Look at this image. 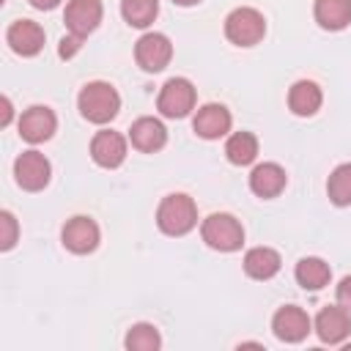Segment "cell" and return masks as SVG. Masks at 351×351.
I'll use <instances>...</instances> for the list:
<instances>
[{
	"label": "cell",
	"instance_id": "6",
	"mask_svg": "<svg viewBox=\"0 0 351 351\" xmlns=\"http://www.w3.org/2000/svg\"><path fill=\"white\" fill-rule=\"evenodd\" d=\"M134 60L143 71L148 74H156L162 69H167V63L173 60V41L165 36V33H156V30H148L137 38L134 44Z\"/></svg>",
	"mask_w": 351,
	"mask_h": 351
},
{
	"label": "cell",
	"instance_id": "17",
	"mask_svg": "<svg viewBox=\"0 0 351 351\" xmlns=\"http://www.w3.org/2000/svg\"><path fill=\"white\" fill-rule=\"evenodd\" d=\"M285 184H288V173L277 162H261L250 173V189H252V195H258L263 200L277 197L285 189Z\"/></svg>",
	"mask_w": 351,
	"mask_h": 351
},
{
	"label": "cell",
	"instance_id": "15",
	"mask_svg": "<svg viewBox=\"0 0 351 351\" xmlns=\"http://www.w3.org/2000/svg\"><path fill=\"white\" fill-rule=\"evenodd\" d=\"M101 16H104L101 0H69L66 11H63L66 30L74 36H82V38H88L99 27Z\"/></svg>",
	"mask_w": 351,
	"mask_h": 351
},
{
	"label": "cell",
	"instance_id": "10",
	"mask_svg": "<svg viewBox=\"0 0 351 351\" xmlns=\"http://www.w3.org/2000/svg\"><path fill=\"white\" fill-rule=\"evenodd\" d=\"M313 332L324 346H343L346 337L351 335V313L343 304L321 307V313L313 321Z\"/></svg>",
	"mask_w": 351,
	"mask_h": 351
},
{
	"label": "cell",
	"instance_id": "12",
	"mask_svg": "<svg viewBox=\"0 0 351 351\" xmlns=\"http://www.w3.org/2000/svg\"><path fill=\"white\" fill-rule=\"evenodd\" d=\"M126 154H129V137H123L121 132L101 129L90 140V159L104 170L121 167L126 162Z\"/></svg>",
	"mask_w": 351,
	"mask_h": 351
},
{
	"label": "cell",
	"instance_id": "2",
	"mask_svg": "<svg viewBox=\"0 0 351 351\" xmlns=\"http://www.w3.org/2000/svg\"><path fill=\"white\" fill-rule=\"evenodd\" d=\"M156 225L165 236H186L197 225V206L186 192H170L156 206Z\"/></svg>",
	"mask_w": 351,
	"mask_h": 351
},
{
	"label": "cell",
	"instance_id": "7",
	"mask_svg": "<svg viewBox=\"0 0 351 351\" xmlns=\"http://www.w3.org/2000/svg\"><path fill=\"white\" fill-rule=\"evenodd\" d=\"M14 178H16V184H19L25 192H41V189L49 184V178H52V165H49V159H47L41 151H36V148L22 151V154L14 159Z\"/></svg>",
	"mask_w": 351,
	"mask_h": 351
},
{
	"label": "cell",
	"instance_id": "14",
	"mask_svg": "<svg viewBox=\"0 0 351 351\" xmlns=\"http://www.w3.org/2000/svg\"><path fill=\"white\" fill-rule=\"evenodd\" d=\"M230 126H233V115L219 101H208V104L197 107V112L192 118V132L203 140H219L230 132Z\"/></svg>",
	"mask_w": 351,
	"mask_h": 351
},
{
	"label": "cell",
	"instance_id": "1",
	"mask_svg": "<svg viewBox=\"0 0 351 351\" xmlns=\"http://www.w3.org/2000/svg\"><path fill=\"white\" fill-rule=\"evenodd\" d=\"M77 110L85 121H90L96 126H104L121 112V93L110 82L93 80V82L82 85V90L77 96Z\"/></svg>",
	"mask_w": 351,
	"mask_h": 351
},
{
	"label": "cell",
	"instance_id": "5",
	"mask_svg": "<svg viewBox=\"0 0 351 351\" xmlns=\"http://www.w3.org/2000/svg\"><path fill=\"white\" fill-rule=\"evenodd\" d=\"M197 104V90L186 77H170L156 96V110L165 118H186Z\"/></svg>",
	"mask_w": 351,
	"mask_h": 351
},
{
	"label": "cell",
	"instance_id": "23",
	"mask_svg": "<svg viewBox=\"0 0 351 351\" xmlns=\"http://www.w3.org/2000/svg\"><path fill=\"white\" fill-rule=\"evenodd\" d=\"M121 16L129 27L145 30L159 16V0H121Z\"/></svg>",
	"mask_w": 351,
	"mask_h": 351
},
{
	"label": "cell",
	"instance_id": "11",
	"mask_svg": "<svg viewBox=\"0 0 351 351\" xmlns=\"http://www.w3.org/2000/svg\"><path fill=\"white\" fill-rule=\"evenodd\" d=\"M16 129H19V137L25 143L38 145V143H47L55 134L58 118H55V112L47 104H33V107L22 110V115L16 121Z\"/></svg>",
	"mask_w": 351,
	"mask_h": 351
},
{
	"label": "cell",
	"instance_id": "26",
	"mask_svg": "<svg viewBox=\"0 0 351 351\" xmlns=\"http://www.w3.org/2000/svg\"><path fill=\"white\" fill-rule=\"evenodd\" d=\"M0 228H3L0 250L8 252V250L16 244V239H19V222H16V217H14L11 211H0Z\"/></svg>",
	"mask_w": 351,
	"mask_h": 351
},
{
	"label": "cell",
	"instance_id": "19",
	"mask_svg": "<svg viewBox=\"0 0 351 351\" xmlns=\"http://www.w3.org/2000/svg\"><path fill=\"white\" fill-rule=\"evenodd\" d=\"M244 274L252 280H271L282 269V258L274 247H252L244 252Z\"/></svg>",
	"mask_w": 351,
	"mask_h": 351
},
{
	"label": "cell",
	"instance_id": "31",
	"mask_svg": "<svg viewBox=\"0 0 351 351\" xmlns=\"http://www.w3.org/2000/svg\"><path fill=\"white\" fill-rule=\"evenodd\" d=\"M176 5H184V8H189V5H197L200 0H173Z\"/></svg>",
	"mask_w": 351,
	"mask_h": 351
},
{
	"label": "cell",
	"instance_id": "4",
	"mask_svg": "<svg viewBox=\"0 0 351 351\" xmlns=\"http://www.w3.org/2000/svg\"><path fill=\"white\" fill-rule=\"evenodd\" d=\"M266 36V19L252 5H239L225 16V38L236 47H255Z\"/></svg>",
	"mask_w": 351,
	"mask_h": 351
},
{
	"label": "cell",
	"instance_id": "29",
	"mask_svg": "<svg viewBox=\"0 0 351 351\" xmlns=\"http://www.w3.org/2000/svg\"><path fill=\"white\" fill-rule=\"evenodd\" d=\"M0 104H3V118H0V126H8V123H11V118H14L11 99H8V96H3V99H0Z\"/></svg>",
	"mask_w": 351,
	"mask_h": 351
},
{
	"label": "cell",
	"instance_id": "27",
	"mask_svg": "<svg viewBox=\"0 0 351 351\" xmlns=\"http://www.w3.org/2000/svg\"><path fill=\"white\" fill-rule=\"evenodd\" d=\"M82 36H74V33H66L63 38H60V44H58V55L63 58V60H71L80 49H82Z\"/></svg>",
	"mask_w": 351,
	"mask_h": 351
},
{
	"label": "cell",
	"instance_id": "8",
	"mask_svg": "<svg viewBox=\"0 0 351 351\" xmlns=\"http://www.w3.org/2000/svg\"><path fill=\"white\" fill-rule=\"evenodd\" d=\"M60 241L69 252L74 255H88L99 247L101 241V230L96 225V219L85 217V214H77L71 219H66V225L60 228Z\"/></svg>",
	"mask_w": 351,
	"mask_h": 351
},
{
	"label": "cell",
	"instance_id": "30",
	"mask_svg": "<svg viewBox=\"0 0 351 351\" xmlns=\"http://www.w3.org/2000/svg\"><path fill=\"white\" fill-rule=\"evenodd\" d=\"M33 8H38V11H52V8H58L60 5V0H27Z\"/></svg>",
	"mask_w": 351,
	"mask_h": 351
},
{
	"label": "cell",
	"instance_id": "13",
	"mask_svg": "<svg viewBox=\"0 0 351 351\" xmlns=\"http://www.w3.org/2000/svg\"><path fill=\"white\" fill-rule=\"evenodd\" d=\"M44 38H47L44 27L33 19H14L5 30V44L19 58H36L44 49Z\"/></svg>",
	"mask_w": 351,
	"mask_h": 351
},
{
	"label": "cell",
	"instance_id": "3",
	"mask_svg": "<svg viewBox=\"0 0 351 351\" xmlns=\"http://www.w3.org/2000/svg\"><path fill=\"white\" fill-rule=\"evenodd\" d=\"M200 236L217 252H236L244 244V225L228 211H214L200 222Z\"/></svg>",
	"mask_w": 351,
	"mask_h": 351
},
{
	"label": "cell",
	"instance_id": "25",
	"mask_svg": "<svg viewBox=\"0 0 351 351\" xmlns=\"http://www.w3.org/2000/svg\"><path fill=\"white\" fill-rule=\"evenodd\" d=\"M326 195L335 206L346 208L351 206V162H343L337 165L332 173H329V181H326Z\"/></svg>",
	"mask_w": 351,
	"mask_h": 351
},
{
	"label": "cell",
	"instance_id": "24",
	"mask_svg": "<svg viewBox=\"0 0 351 351\" xmlns=\"http://www.w3.org/2000/svg\"><path fill=\"white\" fill-rule=\"evenodd\" d=\"M123 346H126V351H159L162 348V335L154 324L140 321V324L129 326V332L123 337Z\"/></svg>",
	"mask_w": 351,
	"mask_h": 351
},
{
	"label": "cell",
	"instance_id": "28",
	"mask_svg": "<svg viewBox=\"0 0 351 351\" xmlns=\"http://www.w3.org/2000/svg\"><path fill=\"white\" fill-rule=\"evenodd\" d=\"M335 299H337V304H343V307L351 313V274H346V277L337 282V288H335Z\"/></svg>",
	"mask_w": 351,
	"mask_h": 351
},
{
	"label": "cell",
	"instance_id": "20",
	"mask_svg": "<svg viewBox=\"0 0 351 351\" xmlns=\"http://www.w3.org/2000/svg\"><path fill=\"white\" fill-rule=\"evenodd\" d=\"M313 16L324 30H346L351 25V0H315Z\"/></svg>",
	"mask_w": 351,
	"mask_h": 351
},
{
	"label": "cell",
	"instance_id": "16",
	"mask_svg": "<svg viewBox=\"0 0 351 351\" xmlns=\"http://www.w3.org/2000/svg\"><path fill=\"white\" fill-rule=\"evenodd\" d=\"M129 143L140 154H156V151H162L167 145V129H165V123L159 118L143 115L129 126Z\"/></svg>",
	"mask_w": 351,
	"mask_h": 351
},
{
	"label": "cell",
	"instance_id": "22",
	"mask_svg": "<svg viewBox=\"0 0 351 351\" xmlns=\"http://www.w3.org/2000/svg\"><path fill=\"white\" fill-rule=\"evenodd\" d=\"M258 137L252 132H233L225 140V156L236 167H247L258 159Z\"/></svg>",
	"mask_w": 351,
	"mask_h": 351
},
{
	"label": "cell",
	"instance_id": "9",
	"mask_svg": "<svg viewBox=\"0 0 351 351\" xmlns=\"http://www.w3.org/2000/svg\"><path fill=\"white\" fill-rule=\"evenodd\" d=\"M271 332L280 343H302L313 332V318L299 304H282L271 315Z\"/></svg>",
	"mask_w": 351,
	"mask_h": 351
},
{
	"label": "cell",
	"instance_id": "18",
	"mask_svg": "<svg viewBox=\"0 0 351 351\" xmlns=\"http://www.w3.org/2000/svg\"><path fill=\"white\" fill-rule=\"evenodd\" d=\"M324 104V93L313 80H296L288 88V110L299 118H310L321 110Z\"/></svg>",
	"mask_w": 351,
	"mask_h": 351
},
{
	"label": "cell",
	"instance_id": "21",
	"mask_svg": "<svg viewBox=\"0 0 351 351\" xmlns=\"http://www.w3.org/2000/svg\"><path fill=\"white\" fill-rule=\"evenodd\" d=\"M293 277H296V282H299L304 291H321V288L329 285V280H332V269H329V263H326L324 258H318V255H307V258H302V261L296 263Z\"/></svg>",
	"mask_w": 351,
	"mask_h": 351
}]
</instances>
